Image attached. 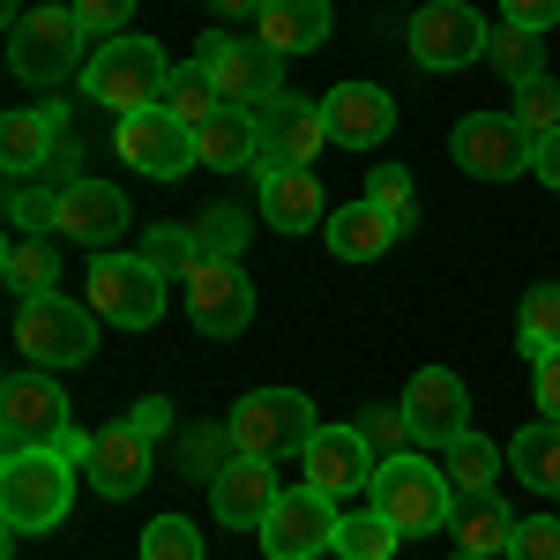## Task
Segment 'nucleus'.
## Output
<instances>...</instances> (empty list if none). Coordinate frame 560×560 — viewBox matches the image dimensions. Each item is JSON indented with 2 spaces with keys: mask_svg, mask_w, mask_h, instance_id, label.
Listing matches in <instances>:
<instances>
[{
  "mask_svg": "<svg viewBox=\"0 0 560 560\" xmlns=\"http://www.w3.org/2000/svg\"><path fill=\"white\" fill-rule=\"evenodd\" d=\"M314 404H306L300 388H247L240 404H232V456H261V464H277V456H300L306 441H314Z\"/></svg>",
  "mask_w": 560,
  "mask_h": 560,
  "instance_id": "nucleus-5",
  "label": "nucleus"
},
{
  "mask_svg": "<svg viewBox=\"0 0 560 560\" xmlns=\"http://www.w3.org/2000/svg\"><path fill=\"white\" fill-rule=\"evenodd\" d=\"M165 269L150 255H90V314L97 322H113V329H150L158 314H165Z\"/></svg>",
  "mask_w": 560,
  "mask_h": 560,
  "instance_id": "nucleus-7",
  "label": "nucleus"
},
{
  "mask_svg": "<svg viewBox=\"0 0 560 560\" xmlns=\"http://www.w3.org/2000/svg\"><path fill=\"white\" fill-rule=\"evenodd\" d=\"M404 411H411V441L448 448L456 433H471V388H464V374H448V366H419L411 388H404Z\"/></svg>",
  "mask_w": 560,
  "mask_h": 560,
  "instance_id": "nucleus-17",
  "label": "nucleus"
},
{
  "mask_svg": "<svg viewBox=\"0 0 560 560\" xmlns=\"http://www.w3.org/2000/svg\"><path fill=\"white\" fill-rule=\"evenodd\" d=\"M509 120H516L530 142H546V135H560V83L553 75H538V83L516 90V105H509Z\"/></svg>",
  "mask_w": 560,
  "mask_h": 560,
  "instance_id": "nucleus-37",
  "label": "nucleus"
},
{
  "mask_svg": "<svg viewBox=\"0 0 560 560\" xmlns=\"http://www.w3.org/2000/svg\"><path fill=\"white\" fill-rule=\"evenodd\" d=\"M366 202H382L396 224L419 217V195H411V173H404V165H374V173H366Z\"/></svg>",
  "mask_w": 560,
  "mask_h": 560,
  "instance_id": "nucleus-40",
  "label": "nucleus"
},
{
  "mask_svg": "<svg viewBox=\"0 0 560 560\" xmlns=\"http://www.w3.org/2000/svg\"><path fill=\"white\" fill-rule=\"evenodd\" d=\"M113 150H120V165H135L142 179H179V173H195V128H179L165 105H142V113H128V120L113 128Z\"/></svg>",
  "mask_w": 560,
  "mask_h": 560,
  "instance_id": "nucleus-13",
  "label": "nucleus"
},
{
  "mask_svg": "<svg viewBox=\"0 0 560 560\" xmlns=\"http://www.w3.org/2000/svg\"><path fill=\"white\" fill-rule=\"evenodd\" d=\"M486 60L501 68V83H509V90H523V83L546 75V45H538V31H523V23H501L493 45H486Z\"/></svg>",
  "mask_w": 560,
  "mask_h": 560,
  "instance_id": "nucleus-31",
  "label": "nucleus"
},
{
  "mask_svg": "<svg viewBox=\"0 0 560 560\" xmlns=\"http://www.w3.org/2000/svg\"><path fill=\"white\" fill-rule=\"evenodd\" d=\"M448 150H456V165L471 179H523L530 158H538V142H530L509 113H464L456 135H448Z\"/></svg>",
  "mask_w": 560,
  "mask_h": 560,
  "instance_id": "nucleus-14",
  "label": "nucleus"
},
{
  "mask_svg": "<svg viewBox=\"0 0 560 560\" xmlns=\"http://www.w3.org/2000/svg\"><path fill=\"white\" fill-rule=\"evenodd\" d=\"M501 560H560V516H516Z\"/></svg>",
  "mask_w": 560,
  "mask_h": 560,
  "instance_id": "nucleus-41",
  "label": "nucleus"
},
{
  "mask_svg": "<svg viewBox=\"0 0 560 560\" xmlns=\"http://www.w3.org/2000/svg\"><path fill=\"white\" fill-rule=\"evenodd\" d=\"M404 232L411 224H396L382 202H345V210H329V224H322V240H329L337 261H382Z\"/></svg>",
  "mask_w": 560,
  "mask_h": 560,
  "instance_id": "nucleus-24",
  "label": "nucleus"
},
{
  "mask_svg": "<svg viewBox=\"0 0 560 560\" xmlns=\"http://www.w3.org/2000/svg\"><path fill=\"white\" fill-rule=\"evenodd\" d=\"M277 471L261 464V456H232L224 471L210 478V509H217V523L224 530H261L269 523V509H277Z\"/></svg>",
  "mask_w": 560,
  "mask_h": 560,
  "instance_id": "nucleus-22",
  "label": "nucleus"
},
{
  "mask_svg": "<svg viewBox=\"0 0 560 560\" xmlns=\"http://www.w3.org/2000/svg\"><path fill=\"white\" fill-rule=\"evenodd\" d=\"M516 345H523V359H538V351L560 345V277H553V284H538V292H523V306H516Z\"/></svg>",
  "mask_w": 560,
  "mask_h": 560,
  "instance_id": "nucleus-33",
  "label": "nucleus"
},
{
  "mask_svg": "<svg viewBox=\"0 0 560 560\" xmlns=\"http://www.w3.org/2000/svg\"><path fill=\"white\" fill-rule=\"evenodd\" d=\"M90 52H97L90 31L75 23V8H60V0H31V8L8 15V68H15V83L60 90L68 75L90 68Z\"/></svg>",
  "mask_w": 560,
  "mask_h": 560,
  "instance_id": "nucleus-1",
  "label": "nucleus"
},
{
  "mask_svg": "<svg viewBox=\"0 0 560 560\" xmlns=\"http://www.w3.org/2000/svg\"><path fill=\"white\" fill-rule=\"evenodd\" d=\"M530 366H538V382H530V388H538V411H546V419L560 427V345H553V351H538Z\"/></svg>",
  "mask_w": 560,
  "mask_h": 560,
  "instance_id": "nucleus-44",
  "label": "nucleus"
},
{
  "mask_svg": "<svg viewBox=\"0 0 560 560\" xmlns=\"http://www.w3.org/2000/svg\"><path fill=\"white\" fill-rule=\"evenodd\" d=\"M128 427L142 433V441H165V433H173V404H165V396H142L128 411Z\"/></svg>",
  "mask_w": 560,
  "mask_h": 560,
  "instance_id": "nucleus-46",
  "label": "nucleus"
},
{
  "mask_svg": "<svg viewBox=\"0 0 560 560\" xmlns=\"http://www.w3.org/2000/svg\"><path fill=\"white\" fill-rule=\"evenodd\" d=\"M509 471H516L530 493H546V501L560 493V427H553V419L516 427V441H509Z\"/></svg>",
  "mask_w": 560,
  "mask_h": 560,
  "instance_id": "nucleus-28",
  "label": "nucleus"
},
{
  "mask_svg": "<svg viewBox=\"0 0 560 560\" xmlns=\"http://www.w3.org/2000/svg\"><path fill=\"white\" fill-rule=\"evenodd\" d=\"M68 501H75V464L60 448H8V464H0L8 538H38L52 523H68Z\"/></svg>",
  "mask_w": 560,
  "mask_h": 560,
  "instance_id": "nucleus-2",
  "label": "nucleus"
},
{
  "mask_svg": "<svg viewBox=\"0 0 560 560\" xmlns=\"http://www.w3.org/2000/svg\"><path fill=\"white\" fill-rule=\"evenodd\" d=\"M337 523H345V509L329 493L292 486V493H277V509H269V523L255 538L269 560H314V553H337Z\"/></svg>",
  "mask_w": 560,
  "mask_h": 560,
  "instance_id": "nucleus-10",
  "label": "nucleus"
},
{
  "mask_svg": "<svg viewBox=\"0 0 560 560\" xmlns=\"http://www.w3.org/2000/svg\"><path fill=\"white\" fill-rule=\"evenodd\" d=\"M0 277H8L15 300L52 292V284H60V255H52V240H38V232H8V247H0Z\"/></svg>",
  "mask_w": 560,
  "mask_h": 560,
  "instance_id": "nucleus-29",
  "label": "nucleus"
},
{
  "mask_svg": "<svg viewBox=\"0 0 560 560\" xmlns=\"http://www.w3.org/2000/svg\"><path fill=\"white\" fill-rule=\"evenodd\" d=\"M202 8H210V15H224V23H232V15H261V8H269V0H202Z\"/></svg>",
  "mask_w": 560,
  "mask_h": 560,
  "instance_id": "nucleus-48",
  "label": "nucleus"
},
{
  "mask_svg": "<svg viewBox=\"0 0 560 560\" xmlns=\"http://www.w3.org/2000/svg\"><path fill=\"white\" fill-rule=\"evenodd\" d=\"M441 471H448V486H456V493H486L493 478L509 471V448H493L486 433H456V441L441 448Z\"/></svg>",
  "mask_w": 560,
  "mask_h": 560,
  "instance_id": "nucleus-30",
  "label": "nucleus"
},
{
  "mask_svg": "<svg viewBox=\"0 0 560 560\" xmlns=\"http://www.w3.org/2000/svg\"><path fill=\"white\" fill-rule=\"evenodd\" d=\"M530 173H538V179H546V187L560 195V135H546V142H538V158H530Z\"/></svg>",
  "mask_w": 560,
  "mask_h": 560,
  "instance_id": "nucleus-47",
  "label": "nucleus"
},
{
  "mask_svg": "<svg viewBox=\"0 0 560 560\" xmlns=\"http://www.w3.org/2000/svg\"><path fill=\"white\" fill-rule=\"evenodd\" d=\"M68 150V105H15L8 120H0V165L8 179H38L52 158Z\"/></svg>",
  "mask_w": 560,
  "mask_h": 560,
  "instance_id": "nucleus-20",
  "label": "nucleus"
},
{
  "mask_svg": "<svg viewBox=\"0 0 560 560\" xmlns=\"http://www.w3.org/2000/svg\"><path fill=\"white\" fill-rule=\"evenodd\" d=\"M322 113H329V142L337 150H382L396 135V97L382 83H337L322 97Z\"/></svg>",
  "mask_w": 560,
  "mask_h": 560,
  "instance_id": "nucleus-21",
  "label": "nucleus"
},
{
  "mask_svg": "<svg viewBox=\"0 0 560 560\" xmlns=\"http://www.w3.org/2000/svg\"><path fill=\"white\" fill-rule=\"evenodd\" d=\"M165 83H173V60H165V45L158 38H105L90 52L83 68V97L90 105H105V113H142V105H165Z\"/></svg>",
  "mask_w": 560,
  "mask_h": 560,
  "instance_id": "nucleus-3",
  "label": "nucleus"
},
{
  "mask_svg": "<svg viewBox=\"0 0 560 560\" xmlns=\"http://www.w3.org/2000/svg\"><path fill=\"white\" fill-rule=\"evenodd\" d=\"M359 427H366V441H374V456H404V448H411V411H404V404L366 411Z\"/></svg>",
  "mask_w": 560,
  "mask_h": 560,
  "instance_id": "nucleus-42",
  "label": "nucleus"
},
{
  "mask_svg": "<svg viewBox=\"0 0 560 560\" xmlns=\"http://www.w3.org/2000/svg\"><path fill=\"white\" fill-rule=\"evenodd\" d=\"M75 433L68 419V388L52 382V374H15V382L0 388V441L8 448H60Z\"/></svg>",
  "mask_w": 560,
  "mask_h": 560,
  "instance_id": "nucleus-11",
  "label": "nucleus"
},
{
  "mask_svg": "<svg viewBox=\"0 0 560 560\" xmlns=\"http://www.w3.org/2000/svg\"><path fill=\"white\" fill-rule=\"evenodd\" d=\"M128 15H135V0H75V23L90 31V45L128 38Z\"/></svg>",
  "mask_w": 560,
  "mask_h": 560,
  "instance_id": "nucleus-43",
  "label": "nucleus"
},
{
  "mask_svg": "<svg viewBox=\"0 0 560 560\" xmlns=\"http://www.w3.org/2000/svg\"><path fill=\"white\" fill-rule=\"evenodd\" d=\"M509 530H516V509L486 486V493H456V509H448V538H456V553L471 560H501L509 553Z\"/></svg>",
  "mask_w": 560,
  "mask_h": 560,
  "instance_id": "nucleus-25",
  "label": "nucleus"
},
{
  "mask_svg": "<svg viewBox=\"0 0 560 560\" xmlns=\"http://www.w3.org/2000/svg\"><path fill=\"white\" fill-rule=\"evenodd\" d=\"M501 15H509V23H523V31H538V38H546V31H553V23H560V0H501Z\"/></svg>",
  "mask_w": 560,
  "mask_h": 560,
  "instance_id": "nucleus-45",
  "label": "nucleus"
},
{
  "mask_svg": "<svg viewBox=\"0 0 560 560\" xmlns=\"http://www.w3.org/2000/svg\"><path fill=\"white\" fill-rule=\"evenodd\" d=\"M486 45H493V31H486V15L471 0H427L411 15V60L433 68V75H456V68L486 60Z\"/></svg>",
  "mask_w": 560,
  "mask_h": 560,
  "instance_id": "nucleus-9",
  "label": "nucleus"
},
{
  "mask_svg": "<svg viewBox=\"0 0 560 560\" xmlns=\"http://www.w3.org/2000/svg\"><path fill=\"white\" fill-rule=\"evenodd\" d=\"M300 464H306V486H314V493H329V501L366 493L374 471H382V456H374L366 427H314V441L300 448Z\"/></svg>",
  "mask_w": 560,
  "mask_h": 560,
  "instance_id": "nucleus-15",
  "label": "nucleus"
},
{
  "mask_svg": "<svg viewBox=\"0 0 560 560\" xmlns=\"http://www.w3.org/2000/svg\"><path fill=\"white\" fill-rule=\"evenodd\" d=\"M456 560H471V553H456Z\"/></svg>",
  "mask_w": 560,
  "mask_h": 560,
  "instance_id": "nucleus-49",
  "label": "nucleus"
},
{
  "mask_svg": "<svg viewBox=\"0 0 560 560\" xmlns=\"http://www.w3.org/2000/svg\"><path fill=\"white\" fill-rule=\"evenodd\" d=\"M396 546H404V530H396L374 501H366V509H351V516L337 523V553H345V560H388Z\"/></svg>",
  "mask_w": 560,
  "mask_h": 560,
  "instance_id": "nucleus-32",
  "label": "nucleus"
},
{
  "mask_svg": "<svg viewBox=\"0 0 560 560\" xmlns=\"http://www.w3.org/2000/svg\"><path fill=\"white\" fill-rule=\"evenodd\" d=\"M217 105H224V97H217V83L202 75V60L173 68V83H165V113H173L179 128H202V120H210Z\"/></svg>",
  "mask_w": 560,
  "mask_h": 560,
  "instance_id": "nucleus-35",
  "label": "nucleus"
},
{
  "mask_svg": "<svg viewBox=\"0 0 560 560\" xmlns=\"http://www.w3.org/2000/svg\"><path fill=\"white\" fill-rule=\"evenodd\" d=\"M8 224L15 232H60V187H31V179H15V195H8Z\"/></svg>",
  "mask_w": 560,
  "mask_h": 560,
  "instance_id": "nucleus-39",
  "label": "nucleus"
},
{
  "mask_svg": "<svg viewBox=\"0 0 560 560\" xmlns=\"http://www.w3.org/2000/svg\"><path fill=\"white\" fill-rule=\"evenodd\" d=\"M195 60H202V75L217 83V97H224V105H269V97L284 90V52H269L261 38L210 31V38L195 45Z\"/></svg>",
  "mask_w": 560,
  "mask_h": 560,
  "instance_id": "nucleus-8",
  "label": "nucleus"
},
{
  "mask_svg": "<svg viewBox=\"0 0 560 560\" xmlns=\"http://www.w3.org/2000/svg\"><path fill=\"white\" fill-rule=\"evenodd\" d=\"M187 314H195V329L217 337V345L247 337V322H255V284L240 277V261H202V269L187 277Z\"/></svg>",
  "mask_w": 560,
  "mask_h": 560,
  "instance_id": "nucleus-16",
  "label": "nucleus"
},
{
  "mask_svg": "<svg viewBox=\"0 0 560 560\" xmlns=\"http://www.w3.org/2000/svg\"><path fill=\"white\" fill-rule=\"evenodd\" d=\"M247 232H255V224H247V217L232 210V202H217V210H202V217H195L202 261H240V255H247Z\"/></svg>",
  "mask_w": 560,
  "mask_h": 560,
  "instance_id": "nucleus-36",
  "label": "nucleus"
},
{
  "mask_svg": "<svg viewBox=\"0 0 560 560\" xmlns=\"http://www.w3.org/2000/svg\"><path fill=\"white\" fill-rule=\"evenodd\" d=\"M128 195L113 179H68L60 187V240H75L90 255H113V240L128 232Z\"/></svg>",
  "mask_w": 560,
  "mask_h": 560,
  "instance_id": "nucleus-18",
  "label": "nucleus"
},
{
  "mask_svg": "<svg viewBox=\"0 0 560 560\" xmlns=\"http://www.w3.org/2000/svg\"><path fill=\"white\" fill-rule=\"evenodd\" d=\"M15 345H23V359H31V366H45V374L83 366L90 351H97V314H90V300L38 292V300L15 306Z\"/></svg>",
  "mask_w": 560,
  "mask_h": 560,
  "instance_id": "nucleus-6",
  "label": "nucleus"
},
{
  "mask_svg": "<svg viewBox=\"0 0 560 560\" xmlns=\"http://www.w3.org/2000/svg\"><path fill=\"white\" fill-rule=\"evenodd\" d=\"M142 560H210V553H202V530L187 516H158L142 523Z\"/></svg>",
  "mask_w": 560,
  "mask_h": 560,
  "instance_id": "nucleus-38",
  "label": "nucleus"
},
{
  "mask_svg": "<svg viewBox=\"0 0 560 560\" xmlns=\"http://www.w3.org/2000/svg\"><path fill=\"white\" fill-rule=\"evenodd\" d=\"M142 255L158 261L173 284H187V277L202 269V240H195V224H150V232H142Z\"/></svg>",
  "mask_w": 560,
  "mask_h": 560,
  "instance_id": "nucleus-34",
  "label": "nucleus"
},
{
  "mask_svg": "<svg viewBox=\"0 0 560 560\" xmlns=\"http://www.w3.org/2000/svg\"><path fill=\"white\" fill-rule=\"evenodd\" d=\"M255 120H261V165H255V173L314 165L322 142H329V113H322V97H300V90H277L269 105H255Z\"/></svg>",
  "mask_w": 560,
  "mask_h": 560,
  "instance_id": "nucleus-12",
  "label": "nucleus"
},
{
  "mask_svg": "<svg viewBox=\"0 0 560 560\" xmlns=\"http://www.w3.org/2000/svg\"><path fill=\"white\" fill-rule=\"evenodd\" d=\"M374 509H382L404 538H427V530H448V509H456V486H448V471L441 464H427V456H382V471H374Z\"/></svg>",
  "mask_w": 560,
  "mask_h": 560,
  "instance_id": "nucleus-4",
  "label": "nucleus"
},
{
  "mask_svg": "<svg viewBox=\"0 0 560 560\" xmlns=\"http://www.w3.org/2000/svg\"><path fill=\"white\" fill-rule=\"evenodd\" d=\"M255 23L269 52H322L329 45V0H269Z\"/></svg>",
  "mask_w": 560,
  "mask_h": 560,
  "instance_id": "nucleus-27",
  "label": "nucleus"
},
{
  "mask_svg": "<svg viewBox=\"0 0 560 560\" xmlns=\"http://www.w3.org/2000/svg\"><path fill=\"white\" fill-rule=\"evenodd\" d=\"M261 217L292 240V232H322L329 224V202H322V179L306 165H284V173H261Z\"/></svg>",
  "mask_w": 560,
  "mask_h": 560,
  "instance_id": "nucleus-26",
  "label": "nucleus"
},
{
  "mask_svg": "<svg viewBox=\"0 0 560 560\" xmlns=\"http://www.w3.org/2000/svg\"><path fill=\"white\" fill-rule=\"evenodd\" d=\"M195 165H210V173H255L261 165L255 105H217L210 120L195 128Z\"/></svg>",
  "mask_w": 560,
  "mask_h": 560,
  "instance_id": "nucleus-23",
  "label": "nucleus"
},
{
  "mask_svg": "<svg viewBox=\"0 0 560 560\" xmlns=\"http://www.w3.org/2000/svg\"><path fill=\"white\" fill-rule=\"evenodd\" d=\"M150 448L158 441H142V433L120 419V427H97L90 433V456H83V478L97 501H135L142 486H150Z\"/></svg>",
  "mask_w": 560,
  "mask_h": 560,
  "instance_id": "nucleus-19",
  "label": "nucleus"
}]
</instances>
